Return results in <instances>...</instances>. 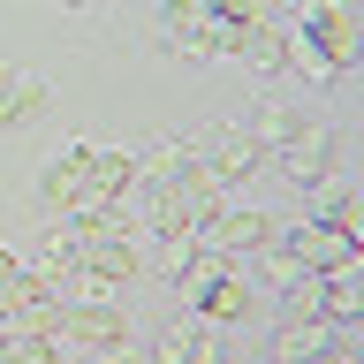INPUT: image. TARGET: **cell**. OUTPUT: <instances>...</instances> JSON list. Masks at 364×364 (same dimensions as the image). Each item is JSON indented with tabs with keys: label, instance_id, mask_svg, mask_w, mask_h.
Listing matches in <instances>:
<instances>
[{
	"label": "cell",
	"instance_id": "1",
	"mask_svg": "<svg viewBox=\"0 0 364 364\" xmlns=\"http://www.w3.org/2000/svg\"><path fill=\"white\" fill-rule=\"evenodd\" d=\"M182 281V304H198V318H213V326H235V318L250 311V289H243V273H235V258H220V250H190L175 266Z\"/></svg>",
	"mask_w": 364,
	"mask_h": 364
},
{
	"label": "cell",
	"instance_id": "2",
	"mask_svg": "<svg viewBox=\"0 0 364 364\" xmlns=\"http://www.w3.org/2000/svg\"><path fill=\"white\" fill-rule=\"evenodd\" d=\"M220 190H228V182H213V175L159 182V190H152V228H159V243H198L205 220L220 213Z\"/></svg>",
	"mask_w": 364,
	"mask_h": 364
},
{
	"label": "cell",
	"instance_id": "3",
	"mask_svg": "<svg viewBox=\"0 0 364 364\" xmlns=\"http://www.w3.org/2000/svg\"><path fill=\"white\" fill-rule=\"evenodd\" d=\"M159 31H167L182 53H198V61H220V53H235V46H243V31H250V23L213 16L205 0H159Z\"/></svg>",
	"mask_w": 364,
	"mask_h": 364
},
{
	"label": "cell",
	"instance_id": "4",
	"mask_svg": "<svg viewBox=\"0 0 364 364\" xmlns=\"http://www.w3.org/2000/svg\"><path fill=\"white\" fill-rule=\"evenodd\" d=\"M76 266L107 273V281H129V273H136L129 228H122V220H76Z\"/></svg>",
	"mask_w": 364,
	"mask_h": 364
},
{
	"label": "cell",
	"instance_id": "5",
	"mask_svg": "<svg viewBox=\"0 0 364 364\" xmlns=\"http://www.w3.org/2000/svg\"><path fill=\"white\" fill-rule=\"evenodd\" d=\"M198 243L220 250V258H243V250H266V243H273V220L258 213V205H220V213L205 220Z\"/></svg>",
	"mask_w": 364,
	"mask_h": 364
},
{
	"label": "cell",
	"instance_id": "6",
	"mask_svg": "<svg viewBox=\"0 0 364 364\" xmlns=\"http://www.w3.org/2000/svg\"><path fill=\"white\" fill-rule=\"evenodd\" d=\"M152 364H228L220 326H213V318H175V326H159Z\"/></svg>",
	"mask_w": 364,
	"mask_h": 364
},
{
	"label": "cell",
	"instance_id": "7",
	"mask_svg": "<svg viewBox=\"0 0 364 364\" xmlns=\"http://www.w3.org/2000/svg\"><path fill=\"white\" fill-rule=\"evenodd\" d=\"M61 341H76L91 357H114L129 334H122V311H114V304H68L61 296Z\"/></svg>",
	"mask_w": 364,
	"mask_h": 364
},
{
	"label": "cell",
	"instance_id": "8",
	"mask_svg": "<svg viewBox=\"0 0 364 364\" xmlns=\"http://www.w3.org/2000/svg\"><path fill=\"white\" fill-rule=\"evenodd\" d=\"M273 243L289 250V258H304V266H341V258H357V250L341 243V228L326 220V213H318V220H296V228H273Z\"/></svg>",
	"mask_w": 364,
	"mask_h": 364
},
{
	"label": "cell",
	"instance_id": "9",
	"mask_svg": "<svg viewBox=\"0 0 364 364\" xmlns=\"http://www.w3.org/2000/svg\"><path fill=\"white\" fill-rule=\"evenodd\" d=\"M198 152H205V175H213V182H243L250 167H258V152H266V144H258L243 122H220V129L198 144Z\"/></svg>",
	"mask_w": 364,
	"mask_h": 364
},
{
	"label": "cell",
	"instance_id": "10",
	"mask_svg": "<svg viewBox=\"0 0 364 364\" xmlns=\"http://www.w3.org/2000/svg\"><path fill=\"white\" fill-rule=\"evenodd\" d=\"M273 159H281V175H289V182H304V190H311V182L334 175V136L318 129V122H304V129H296Z\"/></svg>",
	"mask_w": 364,
	"mask_h": 364
},
{
	"label": "cell",
	"instance_id": "11",
	"mask_svg": "<svg viewBox=\"0 0 364 364\" xmlns=\"http://www.w3.org/2000/svg\"><path fill=\"white\" fill-rule=\"evenodd\" d=\"M341 349V326L334 318H289L281 334H273V364H318Z\"/></svg>",
	"mask_w": 364,
	"mask_h": 364
},
{
	"label": "cell",
	"instance_id": "12",
	"mask_svg": "<svg viewBox=\"0 0 364 364\" xmlns=\"http://www.w3.org/2000/svg\"><path fill=\"white\" fill-rule=\"evenodd\" d=\"M84 167H91V144H68L61 159H46V175H38L46 213H76L84 205Z\"/></svg>",
	"mask_w": 364,
	"mask_h": 364
},
{
	"label": "cell",
	"instance_id": "13",
	"mask_svg": "<svg viewBox=\"0 0 364 364\" xmlns=\"http://www.w3.org/2000/svg\"><path fill=\"white\" fill-rule=\"evenodd\" d=\"M326 318H334V326H357L364 318V258L326 266Z\"/></svg>",
	"mask_w": 364,
	"mask_h": 364
},
{
	"label": "cell",
	"instance_id": "14",
	"mask_svg": "<svg viewBox=\"0 0 364 364\" xmlns=\"http://www.w3.org/2000/svg\"><path fill=\"white\" fill-rule=\"evenodd\" d=\"M281 38H289V68H296V76H311V84H341V61H334V53H326L318 38H311V31L281 23Z\"/></svg>",
	"mask_w": 364,
	"mask_h": 364
},
{
	"label": "cell",
	"instance_id": "15",
	"mask_svg": "<svg viewBox=\"0 0 364 364\" xmlns=\"http://www.w3.org/2000/svg\"><path fill=\"white\" fill-rule=\"evenodd\" d=\"M38 76H23L16 61H0V122H8V129H16V122H31V114H38Z\"/></svg>",
	"mask_w": 364,
	"mask_h": 364
},
{
	"label": "cell",
	"instance_id": "16",
	"mask_svg": "<svg viewBox=\"0 0 364 364\" xmlns=\"http://www.w3.org/2000/svg\"><path fill=\"white\" fill-rule=\"evenodd\" d=\"M304 129V114H289V107H250V136H258V144H266V152H281V144H289V136Z\"/></svg>",
	"mask_w": 364,
	"mask_h": 364
},
{
	"label": "cell",
	"instance_id": "17",
	"mask_svg": "<svg viewBox=\"0 0 364 364\" xmlns=\"http://www.w3.org/2000/svg\"><path fill=\"white\" fill-rule=\"evenodd\" d=\"M326 220H334V228H341V243H349V250L364 258V198H341L334 213H326Z\"/></svg>",
	"mask_w": 364,
	"mask_h": 364
},
{
	"label": "cell",
	"instance_id": "18",
	"mask_svg": "<svg viewBox=\"0 0 364 364\" xmlns=\"http://www.w3.org/2000/svg\"><path fill=\"white\" fill-rule=\"evenodd\" d=\"M213 16H228V23H266V8L273 0H205Z\"/></svg>",
	"mask_w": 364,
	"mask_h": 364
},
{
	"label": "cell",
	"instance_id": "19",
	"mask_svg": "<svg viewBox=\"0 0 364 364\" xmlns=\"http://www.w3.org/2000/svg\"><path fill=\"white\" fill-rule=\"evenodd\" d=\"M16 289H23V266L8 258V250H0V311H8V296H16Z\"/></svg>",
	"mask_w": 364,
	"mask_h": 364
},
{
	"label": "cell",
	"instance_id": "20",
	"mask_svg": "<svg viewBox=\"0 0 364 364\" xmlns=\"http://www.w3.org/2000/svg\"><path fill=\"white\" fill-rule=\"evenodd\" d=\"M318 364H357V357H349V341H341V349H334V357H318Z\"/></svg>",
	"mask_w": 364,
	"mask_h": 364
},
{
	"label": "cell",
	"instance_id": "21",
	"mask_svg": "<svg viewBox=\"0 0 364 364\" xmlns=\"http://www.w3.org/2000/svg\"><path fill=\"white\" fill-rule=\"evenodd\" d=\"M68 8H91V0H68Z\"/></svg>",
	"mask_w": 364,
	"mask_h": 364
},
{
	"label": "cell",
	"instance_id": "22",
	"mask_svg": "<svg viewBox=\"0 0 364 364\" xmlns=\"http://www.w3.org/2000/svg\"><path fill=\"white\" fill-rule=\"evenodd\" d=\"M273 8H289V0H273Z\"/></svg>",
	"mask_w": 364,
	"mask_h": 364
},
{
	"label": "cell",
	"instance_id": "23",
	"mask_svg": "<svg viewBox=\"0 0 364 364\" xmlns=\"http://www.w3.org/2000/svg\"><path fill=\"white\" fill-rule=\"evenodd\" d=\"M91 364H107V357H91Z\"/></svg>",
	"mask_w": 364,
	"mask_h": 364
}]
</instances>
